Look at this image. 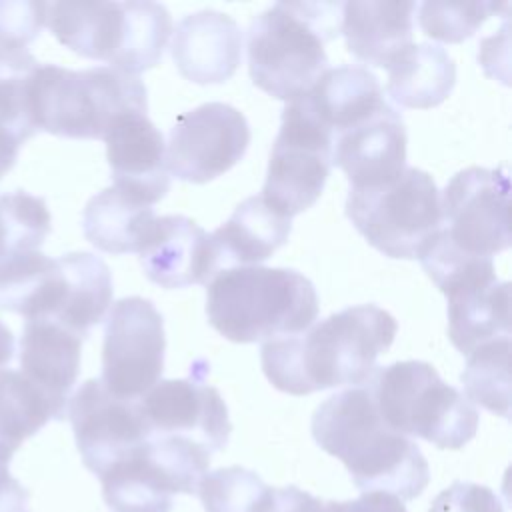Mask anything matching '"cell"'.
I'll list each match as a JSON object with an SVG mask.
<instances>
[{"label":"cell","mask_w":512,"mask_h":512,"mask_svg":"<svg viewBox=\"0 0 512 512\" xmlns=\"http://www.w3.org/2000/svg\"><path fill=\"white\" fill-rule=\"evenodd\" d=\"M396 332L398 324L388 310L376 304L348 306L300 334L264 342L262 370L274 388L294 396L344 384L364 386Z\"/></svg>","instance_id":"1"},{"label":"cell","mask_w":512,"mask_h":512,"mask_svg":"<svg viewBox=\"0 0 512 512\" xmlns=\"http://www.w3.org/2000/svg\"><path fill=\"white\" fill-rule=\"evenodd\" d=\"M312 436L324 452L344 462L360 492H384L406 502L430 482L424 454L382 422L368 384L324 400L312 416Z\"/></svg>","instance_id":"2"},{"label":"cell","mask_w":512,"mask_h":512,"mask_svg":"<svg viewBox=\"0 0 512 512\" xmlns=\"http://www.w3.org/2000/svg\"><path fill=\"white\" fill-rule=\"evenodd\" d=\"M206 314L212 328L232 342H268L310 328L318 316V294L292 268L236 266L208 282Z\"/></svg>","instance_id":"3"},{"label":"cell","mask_w":512,"mask_h":512,"mask_svg":"<svg viewBox=\"0 0 512 512\" xmlns=\"http://www.w3.org/2000/svg\"><path fill=\"white\" fill-rule=\"evenodd\" d=\"M342 2H278L248 28V68L254 86L294 102L328 70L324 42L342 26Z\"/></svg>","instance_id":"4"},{"label":"cell","mask_w":512,"mask_h":512,"mask_svg":"<svg viewBox=\"0 0 512 512\" xmlns=\"http://www.w3.org/2000/svg\"><path fill=\"white\" fill-rule=\"evenodd\" d=\"M46 24L72 52L138 76L158 64L172 18L158 2H52Z\"/></svg>","instance_id":"5"},{"label":"cell","mask_w":512,"mask_h":512,"mask_svg":"<svg viewBox=\"0 0 512 512\" xmlns=\"http://www.w3.org/2000/svg\"><path fill=\"white\" fill-rule=\"evenodd\" d=\"M30 112L36 132L66 138H104L122 114L148 112V94L140 76L96 66L68 70L38 64L30 84Z\"/></svg>","instance_id":"6"},{"label":"cell","mask_w":512,"mask_h":512,"mask_svg":"<svg viewBox=\"0 0 512 512\" xmlns=\"http://www.w3.org/2000/svg\"><path fill=\"white\" fill-rule=\"evenodd\" d=\"M368 386L382 422L402 436L458 450L478 430L476 406L428 362L404 360L376 368Z\"/></svg>","instance_id":"7"},{"label":"cell","mask_w":512,"mask_h":512,"mask_svg":"<svg viewBox=\"0 0 512 512\" xmlns=\"http://www.w3.org/2000/svg\"><path fill=\"white\" fill-rule=\"evenodd\" d=\"M346 216L384 256L410 260L442 228L440 192L428 172L406 166L388 182L350 188Z\"/></svg>","instance_id":"8"},{"label":"cell","mask_w":512,"mask_h":512,"mask_svg":"<svg viewBox=\"0 0 512 512\" xmlns=\"http://www.w3.org/2000/svg\"><path fill=\"white\" fill-rule=\"evenodd\" d=\"M332 168V134L306 98L288 102L274 140L262 198L292 218L322 194Z\"/></svg>","instance_id":"9"},{"label":"cell","mask_w":512,"mask_h":512,"mask_svg":"<svg viewBox=\"0 0 512 512\" xmlns=\"http://www.w3.org/2000/svg\"><path fill=\"white\" fill-rule=\"evenodd\" d=\"M164 320L156 306L140 296L112 304L102 346V378L108 392L140 400L164 370Z\"/></svg>","instance_id":"10"},{"label":"cell","mask_w":512,"mask_h":512,"mask_svg":"<svg viewBox=\"0 0 512 512\" xmlns=\"http://www.w3.org/2000/svg\"><path fill=\"white\" fill-rule=\"evenodd\" d=\"M510 178L504 168L460 170L440 196L442 228L468 254L490 256L510 246Z\"/></svg>","instance_id":"11"},{"label":"cell","mask_w":512,"mask_h":512,"mask_svg":"<svg viewBox=\"0 0 512 512\" xmlns=\"http://www.w3.org/2000/svg\"><path fill=\"white\" fill-rule=\"evenodd\" d=\"M250 128L244 114L224 102H206L176 118L166 144L172 176L204 184L228 172L246 152Z\"/></svg>","instance_id":"12"},{"label":"cell","mask_w":512,"mask_h":512,"mask_svg":"<svg viewBox=\"0 0 512 512\" xmlns=\"http://www.w3.org/2000/svg\"><path fill=\"white\" fill-rule=\"evenodd\" d=\"M68 416L84 466L98 478L148 440L138 400H124L86 380L68 400Z\"/></svg>","instance_id":"13"},{"label":"cell","mask_w":512,"mask_h":512,"mask_svg":"<svg viewBox=\"0 0 512 512\" xmlns=\"http://www.w3.org/2000/svg\"><path fill=\"white\" fill-rule=\"evenodd\" d=\"M150 436H168L202 446L210 454L228 444L232 424L220 392L202 376L158 380L140 400Z\"/></svg>","instance_id":"14"},{"label":"cell","mask_w":512,"mask_h":512,"mask_svg":"<svg viewBox=\"0 0 512 512\" xmlns=\"http://www.w3.org/2000/svg\"><path fill=\"white\" fill-rule=\"evenodd\" d=\"M350 188H366L396 178L406 168V126L388 102L340 130L332 138V166Z\"/></svg>","instance_id":"15"},{"label":"cell","mask_w":512,"mask_h":512,"mask_svg":"<svg viewBox=\"0 0 512 512\" xmlns=\"http://www.w3.org/2000/svg\"><path fill=\"white\" fill-rule=\"evenodd\" d=\"M106 156L114 188L138 204L152 206L170 190L166 144L146 114L118 116L106 130Z\"/></svg>","instance_id":"16"},{"label":"cell","mask_w":512,"mask_h":512,"mask_svg":"<svg viewBox=\"0 0 512 512\" xmlns=\"http://www.w3.org/2000/svg\"><path fill=\"white\" fill-rule=\"evenodd\" d=\"M138 256L146 278L162 288L208 284L218 274L210 234L182 214L154 218Z\"/></svg>","instance_id":"17"},{"label":"cell","mask_w":512,"mask_h":512,"mask_svg":"<svg viewBox=\"0 0 512 512\" xmlns=\"http://www.w3.org/2000/svg\"><path fill=\"white\" fill-rule=\"evenodd\" d=\"M170 52L186 80L222 84L234 76L240 64L242 32L232 16L218 10H200L176 24Z\"/></svg>","instance_id":"18"},{"label":"cell","mask_w":512,"mask_h":512,"mask_svg":"<svg viewBox=\"0 0 512 512\" xmlns=\"http://www.w3.org/2000/svg\"><path fill=\"white\" fill-rule=\"evenodd\" d=\"M82 340L50 318L26 320L22 330L20 372L50 398L62 418L80 372Z\"/></svg>","instance_id":"19"},{"label":"cell","mask_w":512,"mask_h":512,"mask_svg":"<svg viewBox=\"0 0 512 512\" xmlns=\"http://www.w3.org/2000/svg\"><path fill=\"white\" fill-rule=\"evenodd\" d=\"M416 2H344L340 32L348 52L368 66L388 64L412 44Z\"/></svg>","instance_id":"20"},{"label":"cell","mask_w":512,"mask_h":512,"mask_svg":"<svg viewBox=\"0 0 512 512\" xmlns=\"http://www.w3.org/2000/svg\"><path fill=\"white\" fill-rule=\"evenodd\" d=\"M448 300V336L470 354L484 342L510 336V282L496 274L464 280L444 292Z\"/></svg>","instance_id":"21"},{"label":"cell","mask_w":512,"mask_h":512,"mask_svg":"<svg viewBox=\"0 0 512 512\" xmlns=\"http://www.w3.org/2000/svg\"><path fill=\"white\" fill-rule=\"evenodd\" d=\"M292 218L272 208L262 194L250 196L236 206L232 216L210 238L218 272L236 266H258L286 244Z\"/></svg>","instance_id":"22"},{"label":"cell","mask_w":512,"mask_h":512,"mask_svg":"<svg viewBox=\"0 0 512 512\" xmlns=\"http://www.w3.org/2000/svg\"><path fill=\"white\" fill-rule=\"evenodd\" d=\"M102 496L114 512H170L174 494H184L174 474L150 450L148 440L102 476Z\"/></svg>","instance_id":"23"},{"label":"cell","mask_w":512,"mask_h":512,"mask_svg":"<svg viewBox=\"0 0 512 512\" xmlns=\"http://www.w3.org/2000/svg\"><path fill=\"white\" fill-rule=\"evenodd\" d=\"M388 96L404 108L442 104L456 84V64L438 44H410L388 64Z\"/></svg>","instance_id":"24"},{"label":"cell","mask_w":512,"mask_h":512,"mask_svg":"<svg viewBox=\"0 0 512 512\" xmlns=\"http://www.w3.org/2000/svg\"><path fill=\"white\" fill-rule=\"evenodd\" d=\"M64 294V274L58 258L26 252L0 266V310L26 320L54 318Z\"/></svg>","instance_id":"25"},{"label":"cell","mask_w":512,"mask_h":512,"mask_svg":"<svg viewBox=\"0 0 512 512\" xmlns=\"http://www.w3.org/2000/svg\"><path fill=\"white\" fill-rule=\"evenodd\" d=\"M304 98L332 138L386 102L378 78L364 66L348 64L328 68Z\"/></svg>","instance_id":"26"},{"label":"cell","mask_w":512,"mask_h":512,"mask_svg":"<svg viewBox=\"0 0 512 512\" xmlns=\"http://www.w3.org/2000/svg\"><path fill=\"white\" fill-rule=\"evenodd\" d=\"M58 260L64 272V298L54 320L86 338L112 304L110 268L90 252H72Z\"/></svg>","instance_id":"27"},{"label":"cell","mask_w":512,"mask_h":512,"mask_svg":"<svg viewBox=\"0 0 512 512\" xmlns=\"http://www.w3.org/2000/svg\"><path fill=\"white\" fill-rule=\"evenodd\" d=\"M154 210L110 186L92 196L82 214L84 236L108 254L138 252L154 222Z\"/></svg>","instance_id":"28"},{"label":"cell","mask_w":512,"mask_h":512,"mask_svg":"<svg viewBox=\"0 0 512 512\" xmlns=\"http://www.w3.org/2000/svg\"><path fill=\"white\" fill-rule=\"evenodd\" d=\"M60 420L50 398L22 372L0 370V448L14 456L24 440L34 436L48 420Z\"/></svg>","instance_id":"29"},{"label":"cell","mask_w":512,"mask_h":512,"mask_svg":"<svg viewBox=\"0 0 512 512\" xmlns=\"http://www.w3.org/2000/svg\"><path fill=\"white\" fill-rule=\"evenodd\" d=\"M510 336L480 344L468 354L462 372L466 398L482 408L508 418L510 416Z\"/></svg>","instance_id":"30"},{"label":"cell","mask_w":512,"mask_h":512,"mask_svg":"<svg viewBox=\"0 0 512 512\" xmlns=\"http://www.w3.org/2000/svg\"><path fill=\"white\" fill-rule=\"evenodd\" d=\"M50 212L42 198L16 190L0 196V266L36 252L50 234Z\"/></svg>","instance_id":"31"},{"label":"cell","mask_w":512,"mask_h":512,"mask_svg":"<svg viewBox=\"0 0 512 512\" xmlns=\"http://www.w3.org/2000/svg\"><path fill=\"white\" fill-rule=\"evenodd\" d=\"M38 62L26 50L0 48V128L20 144L36 134L30 112V84Z\"/></svg>","instance_id":"32"},{"label":"cell","mask_w":512,"mask_h":512,"mask_svg":"<svg viewBox=\"0 0 512 512\" xmlns=\"http://www.w3.org/2000/svg\"><path fill=\"white\" fill-rule=\"evenodd\" d=\"M196 494L206 512H260L270 486L248 468L228 466L206 472Z\"/></svg>","instance_id":"33"},{"label":"cell","mask_w":512,"mask_h":512,"mask_svg":"<svg viewBox=\"0 0 512 512\" xmlns=\"http://www.w3.org/2000/svg\"><path fill=\"white\" fill-rule=\"evenodd\" d=\"M508 4L496 2H438L428 0L418 8L420 26L426 36L440 42H462L470 38L488 16L506 8Z\"/></svg>","instance_id":"34"},{"label":"cell","mask_w":512,"mask_h":512,"mask_svg":"<svg viewBox=\"0 0 512 512\" xmlns=\"http://www.w3.org/2000/svg\"><path fill=\"white\" fill-rule=\"evenodd\" d=\"M48 2L0 0V48L26 50L46 24Z\"/></svg>","instance_id":"35"},{"label":"cell","mask_w":512,"mask_h":512,"mask_svg":"<svg viewBox=\"0 0 512 512\" xmlns=\"http://www.w3.org/2000/svg\"><path fill=\"white\" fill-rule=\"evenodd\" d=\"M428 512H504L498 496L482 484L454 482L442 490Z\"/></svg>","instance_id":"36"},{"label":"cell","mask_w":512,"mask_h":512,"mask_svg":"<svg viewBox=\"0 0 512 512\" xmlns=\"http://www.w3.org/2000/svg\"><path fill=\"white\" fill-rule=\"evenodd\" d=\"M260 512H324V502L296 486L270 488Z\"/></svg>","instance_id":"37"},{"label":"cell","mask_w":512,"mask_h":512,"mask_svg":"<svg viewBox=\"0 0 512 512\" xmlns=\"http://www.w3.org/2000/svg\"><path fill=\"white\" fill-rule=\"evenodd\" d=\"M324 512H408L404 502L384 492H364L348 502H324Z\"/></svg>","instance_id":"38"},{"label":"cell","mask_w":512,"mask_h":512,"mask_svg":"<svg viewBox=\"0 0 512 512\" xmlns=\"http://www.w3.org/2000/svg\"><path fill=\"white\" fill-rule=\"evenodd\" d=\"M0 512H30L28 490L8 472V466H0Z\"/></svg>","instance_id":"39"},{"label":"cell","mask_w":512,"mask_h":512,"mask_svg":"<svg viewBox=\"0 0 512 512\" xmlns=\"http://www.w3.org/2000/svg\"><path fill=\"white\" fill-rule=\"evenodd\" d=\"M18 150L20 142L10 132L0 128V178L16 164Z\"/></svg>","instance_id":"40"},{"label":"cell","mask_w":512,"mask_h":512,"mask_svg":"<svg viewBox=\"0 0 512 512\" xmlns=\"http://www.w3.org/2000/svg\"><path fill=\"white\" fill-rule=\"evenodd\" d=\"M14 356V336L12 332L0 322V370L4 364H8Z\"/></svg>","instance_id":"41"},{"label":"cell","mask_w":512,"mask_h":512,"mask_svg":"<svg viewBox=\"0 0 512 512\" xmlns=\"http://www.w3.org/2000/svg\"><path fill=\"white\" fill-rule=\"evenodd\" d=\"M10 460H12V454H8L6 450H2V448H0V464H2V466H8V464H10Z\"/></svg>","instance_id":"42"}]
</instances>
